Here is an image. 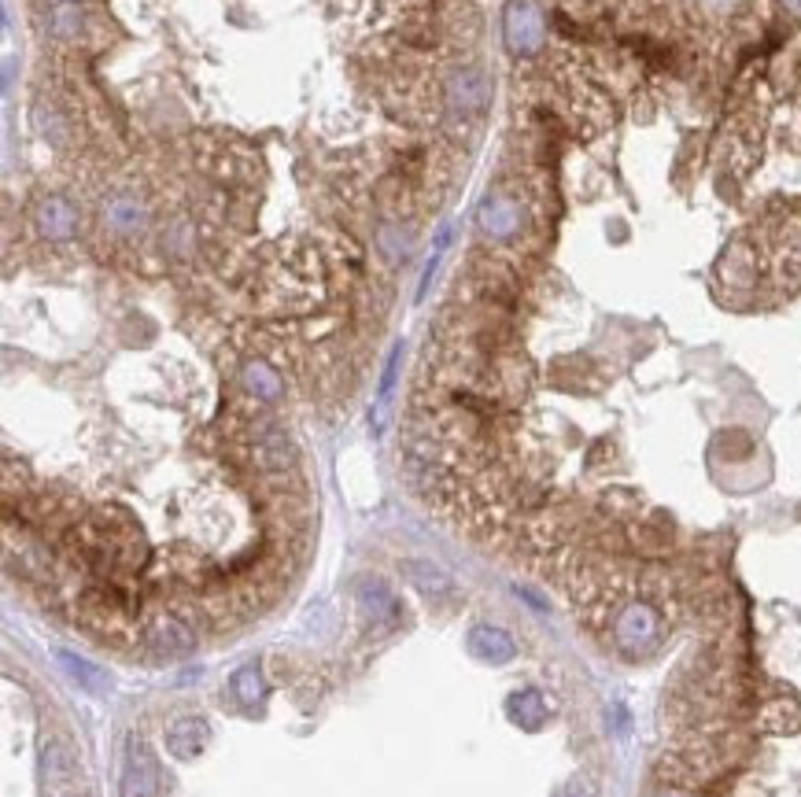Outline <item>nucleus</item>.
<instances>
[{
  "instance_id": "4be33fe9",
  "label": "nucleus",
  "mask_w": 801,
  "mask_h": 797,
  "mask_svg": "<svg viewBox=\"0 0 801 797\" xmlns=\"http://www.w3.org/2000/svg\"><path fill=\"white\" fill-rule=\"evenodd\" d=\"M447 248H451V229H440V237H436V248H433V255H429V262H425V273H422V284H418V299H425V292H429V281H433L436 266H440Z\"/></svg>"
},
{
  "instance_id": "9d476101",
  "label": "nucleus",
  "mask_w": 801,
  "mask_h": 797,
  "mask_svg": "<svg viewBox=\"0 0 801 797\" xmlns=\"http://www.w3.org/2000/svg\"><path fill=\"white\" fill-rule=\"evenodd\" d=\"M207 742H211V727H207L200 716H181L167 727V749L178 760L200 757V753L207 749Z\"/></svg>"
},
{
  "instance_id": "39448f33",
  "label": "nucleus",
  "mask_w": 801,
  "mask_h": 797,
  "mask_svg": "<svg viewBox=\"0 0 801 797\" xmlns=\"http://www.w3.org/2000/svg\"><path fill=\"white\" fill-rule=\"evenodd\" d=\"M141 642L152 653H167V658H181V653L196 650V631L185 617L170 613V609H152L141 620Z\"/></svg>"
},
{
  "instance_id": "6e6552de",
  "label": "nucleus",
  "mask_w": 801,
  "mask_h": 797,
  "mask_svg": "<svg viewBox=\"0 0 801 797\" xmlns=\"http://www.w3.org/2000/svg\"><path fill=\"white\" fill-rule=\"evenodd\" d=\"M123 797H163V775L156 753L141 735L126 742V768H123Z\"/></svg>"
},
{
  "instance_id": "9b49d317",
  "label": "nucleus",
  "mask_w": 801,
  "mask_h": 797,
  "mask_svg": "<svg viewBox=\"0 0 801 797\" xmlns=\"http://www.w3.org/2000/svg\"><path fill=\"white\" fill-rule=\"evenodd\" d=\"M358 605L373 624H381V628L399 624V602H395V594L381 580H362L358 583Z\"/></svg>"
},
{
  "instance_id": "5701e85b",
  "label": "nucleus",
  "mask_w": 801,
  "mask_h": 797,
  "mask_svg": "<svg viewBox=\"0 0 801 797\" xmlns=\"http://www.w3.org/2000/svg\"><path fill=\"white\" fill-rule=\"evenodd\" d=\"M562 797H591V790H587V786H580V783H573V786H569V790L562 794Z\"/></svg>"
},
{
  "instance_id": "f257e3e1",
  "label": "nucleus",
  "mask_w": 801,
  "mask_h": 797,
  "mask_svg": "<svg viewBox=\"0 0 801 797\" xmlns=\"http://www.w3.org/2000/svg\"><path fill=\"white\" fill-rule=\"evenodd\" d=\"M668 635V617L654 598H628L610 617V646L628 661L651 658Z\"/></svg>"
},
{
  "instance_id": "2eb2a0df",
  "label": "nucleus",
  "mask_w": 801,
  "mask_h": 797,
  "mask_svg": "<svg viewBox=\"0 0 801 797\" xmlns=\"http://www.w3.org/2000/svg\"><path fill=\"white\" fill-rule=\"evenodd\" d=\"M507 713L518 727L524 731H540L547 724V716H551V705H547V697L535 691V686H524V691L510 694L507 702Z\"/></svg>"
},
{
  "instance_id": "393cba45",
  "label": "nucleus",
  "mask_w": 801,
  "mask_h": 797,
  "mask_svg": "<svg viewBox=\"0 0 801 797\" xmlns=\"http://www.w3.org/2000/svg\"><path fill=\"white\" fill-rule=\"evenodd\" d=\"M783 4L794 11V15H801V0H783Z\"/></svg>"
},
{
  "instance_id": "bb28decb",
  "label": "nucleus",
  "mask_w": 801,
  "mask_h": 797,
  "mask_svg": "<svg viewBox=\"0 0 801 797\" xmlns=\"http://www.w3.org/2000/svg\"><path fill=\"white\" fill-rule=\"evenodd\" d=\"M71 797H74V794H71Z\"/></svg>"
},
{
  "instance_id": "f8f14e48",
  "label": "nucleus",
  "mask_w": 801,
  "mask_h": 797,
  "mask_svg": "<svg viewBox=\"0 0 801 797\" xmlns=\"http://www.w3.org/2000/svg\"><path fill=\"white\" fill-rule=\"evenodd\" d=\"M240 384H245L248 395H256L259 403H278L284 395V381L281 373L273 370L267 359H248L240 365Z\"/></svg>"
},
{
  "instance_id": "0eeeda50",
  "label": "nucleus",
  "mask_w": 801,
  "mask_h": 797,
  "mask_svg": "<svg viewBox=\"0 0 801 797\" xmlns=\"http://www.w3.org/2000/svg\"><path fill=\"white\" fill-rule=\"evenodd\" d=\"M477 229H480V237H488L496 244L521 237V229H524L521 199L507 196V193H488L477 207Z\"/></svg>"
},
{
  "instance_id": "1a4fd4ad",
  "label": "nucleus",
  "mask_w": 801,
  "mask_h": 797,
  "mask_svg": "<svg viewBox=\"0 0 801 797\" xmlns=\"http://www.w3.org/2000/svg\"><path fill=\"white\" fill-rule=\"evenodd\" d=\"M34 221L41 237L49 240H71L79 232V210H74L63 196H45L34 210Z\"/></svg>"
},
{
  "instance_id": "aec40b11",
  "label": "nucleus",
  "mask_w": 801,
  "mask_h": 797,
  "mask_svg": "<svg viewBox=\"0 0 801 797\" xmlns=\"http://www.w3.org/2000/svg\"><path fill=\"white\" fill-rule=\"evenodd\" d=\"M233 697L245 708L262 705V697H267V683H262V672L256 669V664H245V669L233 672Z\"/></svg>"
},
{
  "instance_id": "dca6fc26",
  "label": "nucleus",
  "mask_w": 801,
  "mask_h": 797,
  "mask_svg": "<svg viewBox=\"0 0 801 797\" xmlns=\"http://www.w3.org/2000/svg\"><path fill=\"white\" fill-rule=\"evenodd\" d=\"M399 362H403V343H395L388 362H384V373H381V387H377V406H373V432H384L388 425V406H392V392H395V381H399Z\"/></svg>"
},
{
  "instance_id": "412c9836",
  "label": "nucleus",
  "mask_w": 801,
  "mask_h": 797,
  "mask_svg": "<svg viewBox=\"0 0 801 797\" xmlns=\"http://www.w3.org/2000/svg\"><path fill=\"white\" fill-rule=\"evenodd\" d=\"M82 30V8L79 4H56L49 11V33L60 41H71L79 38Z\"/></svg>"
},
{
  "instance_id": "6ab92c4d",
  "label": "nucleus",
  "mask_w": 801,
  "mask_h": 797,
  "mask_svg": "<svg viewBox=\"0 0 801 797\" xmlns=\"http://www.w3.org/2000/svg\"><path fill=\"white\" fill-rule=\"evenodd\" d=\"M761 731H768V735H794V731H801V708L794 702H772L761 713Z\"/></svg>"
},
{
  "instance_id": "b1692460",
  "label": "nucleus",
  "mask_w": 801,
  "mask_h": 797,
  "mask_svg": "<svg viewBox=\"0 0 801 797\" xmlns=\"http://www.w3.org/2000/svg\"><path fill=\"white\" fill-rule=\"evenodd\" d=\"M657 797H690V794H684V790H679V786H668V790H662Z\"/></svg>"
},
{
  "instance_id": "f3484780",
  "label": "nucleus",
  "mask_w": 801,
  "mask_h": 797,
  "mask_svg": "<svg viewBox=\"0 0 801 797\" xmlns=\"http://www.w3.org/2000/svg\"><path fill=\"white\" fill-rule=\"evenodd\" d=\"M104 226L112 232L129 237V232H137L145 226V204H137L134 196H115L112 204L104 207Z\"/></svg>"
},
{
  "instance_id": "423d86ee",
  "label": "nucleus",
  "mask_w": 801,
  "mask_h": 797,
  "mask_svg": "<svg viewBox=\"0 0 801 797\" xmlns=\"http://www.w3.org/2000/svg\"><path fill=\"white\" fill-rule=\"evenodd\" d=\"M444 104L458 118L485 115L491 104V85H488L485 71H477V66H458V71L444 82Z\"/></svg>"
},
{
  "instance_id": "ddd939ff",
  "label": "nucleus",
  "mask_w": 801,
  "mask_h": 797,
  "mask_svg": "<svg viewBox=\"0 0 801 797\" xmlns=\"http://www.w3.org/2000/svg\"><path fill=\"white\" fill-rule=\"evenodd\" d=\"M403 576H407L414 591L425 594V598H447V594H455L451 572H444L440 565H433V561H422V558L403 561Z\"/></svg>"
},
{
  "instance_id": "7ed1b4c3",
  "label": "nucleus",
  "mask_w": 801,
  "mask_h": 797,
  "mask_svg": "<svg viewBox=\"0 0 801 797\" xmlns=\"http://www.w3.org/2000/svg\"><path fill=\"white\" fill-rule=\"evenodd\" d=\"M38 772L45 797H71L74 786L82 779V760L74 742L63 731H45L38 749Z\"/></svg>"
},
{
  "instance_id": "4468645a",
  "label": "nucleus",
  "mask_w": 801,
  "mask_h": 797,
  "mask_svg": "<svg viewBox=\"0 0 801 797\" xmlns=\"http://www.w3.org/2000/svg\"><path fill=\"white\" fill-rule=\"evenodd\" d=\"M469 650H474L480 661L507 664V661H513V653H518V642H513L507 631L496 628V624H477L474 631H469Z\"/></svg>"
},
{
  "instance_id": "20e7f679",
  "label": "nucleus",
  "mask_w": 801,
  "mask_h": 797,
  "mask_svg": "<svg viewBox=\"0 0 801 797\" xmlns=\"http://www.w3.org/2000/svg\"><path fill=\"white\" fill-rule=\"evenodd\" d=\"M502 38L513 55H535L547 44V15L535 0H510L502 11Z\"/></svg>"
},
{
  "instance_id": "f03ea898",
  "label": "nucleus",
  "mask_w": 801,
  "mask_h": 797,
  "mask_svg": "<svg viewBox=\"0 0 801 797\" xmlns=\"http://www.w3.org/2000/svg\"><path fill=\"white\" fill-rule=\"evenodd\" d=\"M74 617H79L82 628L118 642L126 639L129 631H137V594H129L126 587H118L115 580H96L79 594Z\"/></svg>"
},
{
  "instance_id": "a878e982",
  "label": "nucleus",
  "mask_w": 801,
  "mask_h": 797,
  "mask_svg": "<svg viewBox=\"0 0 801 797\" xmlns=\"http://www.w3.org/2000/svg\"><path fill=\"white\" fill-rule=\"evenodd\" d=\"M56 4H74V0H56Z\"/></svg>"
},
{
  "instance_id": "a211bd4d",
  "label": "nucleus",
  "mask_w": 801,
  "mask_h": 797,
  "mask_svg": "<svg viewBox=\"0 0 801 797\" xmlns=\"http://www.w3.org/2000/svg\"><path fill=\"white\" fill-rule=\"evenodd\" d=\"M60 669L67 672L71 680H79L90 694H107V686H112L104 669H96V664L85 661V658H74V653H67V650H60Z\"/></svg>"
}]
</instances>
